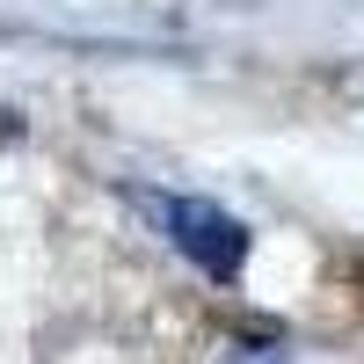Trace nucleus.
<instances>
[{
	"instance_id": "f257e3e1",
	"label": "nucleus",
	"mask_w": 364,
	"mask_h": 364,
	"mask_svg": "<svg viewBox=\"0 0 364 364\" xmlns=\"http://www.w3.org/2000/svg\"><path fill=\"white\" fill-rule=\"evenodd\" d=\"M161 226H168L175 248L190 255L204 277H219V284H233L240 262H248V226H240L233 211L204 204V197H168V204H161Z\"/></svg>"
}]
</instances>
